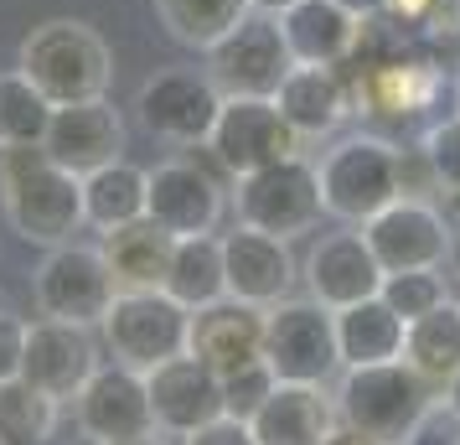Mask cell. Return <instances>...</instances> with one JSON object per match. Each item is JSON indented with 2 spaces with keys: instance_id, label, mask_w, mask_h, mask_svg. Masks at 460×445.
<instances>
[{
  "instance_id": "6da1fadb",
  "label": "cell",
  "mask_w": 460,
  "mask_h": 445,
  "mask_svg": "<svg viewBox=\"0 0 460 445\" xmlns=\"http://www.w3.org/2000/svg\"><path fill=\"white\" fill-rule=\"evenodd\" d=\"M0 208L26 244H73L84 228V176L52 166L42 146H0Z\"/></svg>"
},
{
  "instance_id": "7a4b0ae2",
  "label": "cell",
  "mask_w": 460,
  "mask_h": 445,
  "mask_svg": "<svg viewBox=\"0 0 460 445\" xmlns=\"http://www.w3.org/2000/svg\"><path fill=\"white\" fill-rule=\"evenodd\" d=\"M435 383H424L409 362H373V368H341L336 383V414L347 430L377 445H414L419 430L435 414Z\"/></svg>"
},
{
  "instance_id": "3957f363",
  "label": "cell",
  "mask_w": 460,
  "mask_h": 445,
  "mask_svg": "<svg viewBox=\"0 0 460 445\" xmlns=\"http://www.w3.org/2000/svg\"><path fill=\"white\" fill-rule=\"evenodd\" d=\"M16 67L47 93V104L63 109V104L104 99L109 78H114V52L88 22L58 16V22H42L26 31Z\"/></svg>"
},
{
  "instance_id": "277c9868",
  "label": "cell",
  "mask_w": 460,
  "mask_h": 445,
  "mask_svg": "<svg viewBox=\"0 0 460 445\" xmlns=\"http://www.w3.org/2000/svg\"><path fill=\"white\" fill-rule=\"evenodd\" d=\"M321 202H326V218L347 223V228H362L367 218L398 202V150L383 140V135H347L336 140L326 156H321Z\"/></svg>"
},
{
  "instance_id": "5b68a950",
  "label": "cell",
  "mask_w": 460,
  "mask_h": 445,
  "mask_svg": "<svg viewBox=\"0 0 460 445\" xmlns=\"http://www.w3.org/2000/svg\"><path fill=\"white\" fill-rule=\"evenodd\" d=\"M233 212L243 228H259V234L274 238H300L311 234L315 223L326 218V202H321V171L305 156H285L274 166L253 171V176H238L233 187Z\"/></svg>"
},
{
  "instance_id": "8992f818",
  "label": "cell",
  "mask_w": 460,
  "mask_h": 445,
  "mask_svg": "<svg viewBox=\"0 0 460 445\" xmlns=\"http://www.w3.org/2000/svg\"><path fill=\"white\" fill-rule=\"evenodd\" d=\"M109 358L125 368H161L166 358H181L191 337V311L181 300H171L166 290H119L114 306L99 321Z\"/></svg>"
},
{
  "instance_id": "52a82bcc",
  "label": "cell",
  "mask_w": 460,
  "mask_h": 445,
  "mask_svg": "<svg viewBox=\"0 0 460 445\" xmlns=\"http://www.w3.org/2000/svg\"><path fill=\"white\" fill-rule=\"evenodd\" d=\"M31 296L37 311L52 321H73V326H99L104 311L114 306L119 285L109 270L104 249H88V244H58L47 249V259L31 275Z\"/></svg>"
},
{
  "instance_id": "ba28073f",
  "label": "cell",
  "mask_w": 460,
  "mask_h": 445,
  "mask_svg": "<svg viewBox=\"0 0 460 445\" xmlns=\"http://www.w3.org/2000/svg\"><path fill=\"white\" fill-rule=\"evenodd\" d=\"M290 47L279 37V22L253 11L233 26L217 47H208V78L223 99H274L279 84L290 78Z\"/></svg>"
},
{
  "instance_id": "9c48e42d",
  "label": "cell",
  "mask_w": 460,
  "mask_h": 445,
  "mask_svg": "<svg viewBox=\"0 0 460 445\" xmlns=\"http://www.w3.org/2000/svg\"><path fill=\"white\" fill-rule=\"evenodd\" d=\"M217 109H223V93L208 78V67L202 73L197 67H161L135 93L140 125L166 146H208Z\"/></svg>"
},
{
  "instance_id": "30bf717a",
  "label": "cell",
  "mask_w": 460,
  "mask_h": 445,
  "mask_svg": "<svg viewBox=\"0 0 460 445\" xmlns=\"http://www.w3.org/2000/svg\"><path fill=\"white\" fill-rule=\"evenodd\" d=\"M264 362L279 383H326L341 368L336 358V316L321 300H279L264 326Z\"/></svg>"
},
{
  "instance_id": "8fae6325",
  "label": "cell",
  "mask_w": 460,
  "mask_h": 445,
  "mask_svg": "<svg viewBox=\"0 0 460 445\" xmlns=\"http://www.w3.org/2000/svg\"><path fill=\"white\" fill-rule=\"evenodd\" d=\"M208 150L238 182V176H253V171L274 166L285 156H300V135L290 129V120L279 114L274 99H223Z\"/></svg>"
},
{
  "instance_id": "7c38bea8",
  "label": "cell",
  "mask_w": 460,
  "mask_h": 445,
  "mask_svg": "<svg viewBox=\"0 0 460 445\" xmlns=\"http://www.w3.org/2000/svg\"><path fill=\"white\" fill-rule=\"evenodd\" d=\"M362 238L377 254L383 275H398V270H439L450 259V244H456V228L450 218L424 202V197H398L388 208L362 223Z\"/></svg>"
},
{
  "instance_id": "4fadbf2b",
  "label": "cell",
  "mask_w": 460,
  "mask_h": 445,
  "mask_svg": "<svg viewBox=\"0 0 460 445\" xmlns=\"http://www.w3.org/2000/svg\"><path fill=\"white\" fill-rule=\"evenodd\" d=\"M73 420L93 445L114 441H140L155 435V414H150V388L140 368L125 362H99V373L84 383V394L73 399Z\"/></svg>"
},
{
  "instance_id": "5bb4252c",
  "label": "cell",
  "mask_w": 460,
  "mask_h": 445,
  "mask_svg": "<svg viewBox=\"0 0 460 445\" xmlns=\"http://www.w3.org/2000/svg\"><path fill=\"white\" fill-rule=\"evenodd\" d=\"M93 373H99V342H93V326H73V321H52V316L26 326L22 378L31 383V388H42L47 399L73 404Z\"/></svg>"
},
{
  "instance_id": "9a60e30c",
  "label": "cell",
  "mask_w": 460,
  "mask_h": 445,
  "mask_svg": "<svg viewBox=\"0 0 460 445\" xmlns=\"http://www.w3.org/2000/svg\"><path fill=\"white\" fill-rule=\"evenodd\" d=\"M146 388H150L155 430H161V435H176V441H187L191 430H202V424L228 414V409H223V378H217L202 358H191V352L166 358L161 368H150Z\"/></svg>"
},
{
  "instance_id": "2e32d148",
  "label": "cell",
  "mask_w": 460,
  "mask_h": 445,
  "mask_svg": "<svg viewBox=\"0 0 460 445\" xmlns=\"http://www.w3.org/2000/svg\"><path fill=\"white\" fill-rule=\"evenodd\" d=\"M47 161L52 166L73 171V176H93L99 166L125 161V120L109 99H88V104H63L52 109V125H47Z\"/></svg>"
},
{
  "instance_id": "e0dca14e",
  "label": "cell",
  "mask_w": 460,
  "mask_h": 445,
  "mask_svg": "<svg viewBox=\"0 0 460 445\" xmlns=\"http://www.w3.org/2000/svg\"><path fill=\"white\" fill-rule=\"evenodd\" d=\"M223 208H228V197H223V187L202 166H191V161H161V166H150L146 218L161 223L171 238L217 234Z\"/></svg>"
},
{
  "instance_id": "ac0fdd59",
  "label": "cell",
  "mask_w": 460,
  "mask_h": 445,
  "mask_svg": "<svg viewBox=\"0 0 460 445\" xmlns=\"http://www.w3.org/2000/svg\"><path fill=\"white\" fill-rule=\"evenodd\" d=\"M305 290L326 311L357 306V300H367L383 290V264L367 249L362 228H341V234L315 238L311 254H305Z\"/></svg>"
},
{
  "instance_id": "d6986e66",
  "label": "cell",
  "mask_w": 460,
  "mask_h": 445,
  "mask_svg": "<svg viewBox=\"0 0 460 445\" xmlns=\"http://www.w3.org/2000/svg\"><path fill=\"white\" fill-rule=\"evenodd\" d=\"M264 326H270V311L264 306H249V300H212L202 311H191V337L187 352L202 358L223 378V373H238L243 362L264 358Z\"/></svg>"
},
{
  "instance_id": "ffe728a7",
  "label": "cell",
  "mask_w": 460,
  "mask_h": 445,
  "mask_svg": "<svg viewBox=\"0 0 460 445\" xmlns=\"http://www.w3.org/2000/svg\"><path fill=\"white\" fill-rule=\"evenodd\" d=\"M223 264H228V296L233 300H249V306H279L290 300L295 290V259L290 244L274 234H259V228H233L223 234Z\"/></svg>"
},
{
  "instance_id": "44dd1931",
  "label": "cell",
  "mask_w": 460,
  "mask_h": 445,
  "mask_svg": "<svg viewBox=\"0 0 460 445\" xmlns=\"http://www.w3.org/2000/svg\"><path fill=\"white\" fill-rule=\"evenodd\" d=\"M435 93H439V73L435 63L414 58V47H403L388 63L357 67L352 78V109L373 114V120H409V114L435 104Z\"/></svg>"
},
{
  "instance_id": "7402d4cb",
  "label": "cell",
  "mask_w": 460,
  "mask_h": 445,
  "mask_svg": "<svg viewBox=\"0 0 460 445\" xmlns=\"http://www.w3.org/2000/svg\"><path fill=\"white\" fill-rule=\"evenodd\" d=\"M249 424L259 445H326L341 430V414L326 383H279Z\"/></svg>"
},
{
  "instance_id": "603a6c76",
  "label": "cell",
  "mask_w": 460,
  "mask_h": 445,
  "mask_svg": "<svg viewBox=\"0 0 460 445\" xmlns=\"http://www.w3.org/2000/svg\"><path fill=\"white\" fill-rule=\"evenodd\" d=\"M274 22H279V37H285V47H290V58L300 67L352 63L357 31H362V22H357L352 11H341L336 0H300V5H290Z\"/></svg>"
},
{
  "instance_id": "cb8c5ba5",
  "label": "cell",
  "mask_w": 460,
  "mask_h": 445,
  "mask_svg": "<svg viewBox=\"0 0 460 445\" xmlns=\"http://www.w3.org/2000/svg\"><path fill=\"white\" fill-rule=\"evenodd\" d=\"M279 114L290 120L300 140H326L336 125L352 114V78H341V67H290V78L274 93Z\"/></svg>"
},
{
  "instance_id": "d4e9b609",
  "label": "cell",
  "mask_w": 460,
  "mask_h": 445,
  "mask_svg": "<svg viewBox=\"0 0 460 445\" xmlns=\"http://www.w3.org/2000/svg\"><path fill=\"white\" fill-rule=\"evenodd\" d=\"M332 316H336V358H341V368H373V362L403 358V332H409V321L398 316L383 296L341 306Z\"/></svg>"
},
{
  "instance_id": "484cf974",
  "label": "cell",
  "mask_w": 460,
  "mask_h": 445,
  "mask_svg": "<svg viewBox=\"0 0 460 445\" xmlns=\"http://www.w3.org/2000/svg\"><path fill=\"white\" fill-rule=\"evenodd\" d=\"M104 259L114 270V285L119 290H166V275H171V254H176V238L161 228V223H125L104 234Z\"/></svg>"
},
{
  "instance_id": "4316f807",
  "label": "cell",
  "mask_w": 460,
  "mask_h": 445,
  "mask_svg": "<svg viewBox=\"0 0 460 445\" xmlns=\"http://www.w3.org/2000/svg\"><path fill=\"white\" fill-rule=\"evenodd\" d=\"M146 202H150V171L129 166V161H114V166H99L93 176H84V223L99 228V234L140 223Z\"/></svg>"
},
{
  "instance_id": "83f0119b",
  "label": "cell",
  "mask_w": 460,
  "mask_h": 445,
  "mask_svg": "<svg viewBox=\"0 0 460 445\" xmlns=\"http://www.w3.org/2000/svg\"><path fill=\"white\" fill-rule=\"evenodd\" d=\"M166 296L181 300L187 311H202L228 296V264H223V234H191L176 238L166 275Z\"/></svg>"
},
{
  "instance_id": "f1b7e54d",
  "label": "cell",
  "mask_w": 460,
  "mask_h": 445,
  "mask_svg": "<svg viewBox=\"0 0 460 445\" xmlns=\"http://www.w3.org/2000/svg\"><path fill=\"white\" fill-rule=\"evenodd\" d=\"M403 362L414 368L424 383H445L460 373V300H445L435 306L429 316L409 321V332H403Z\"/></svg>"
},
{
  "instance_id": "f546056e",
  "label": "cell",
  "mask_w": 460,
  "mask_h": 445,
  "mask_svg": "<svg viewBox=\"0 0 460 445\" xmlns=\"http://www.w3.org/2000/svg\"><path fill=\"white\" fill-rule=\"evenodd\" d=\"M155 16H161L171 42L191 47V52H208L243 16H253V0H155Z\"/></svg>"
},
{
  "instance_id": "4dcf8cb0",
  "label": "cell",
  "mask_w": 460,
  "mask_h": 445,
  "mask_svg": "<svg viewBox=\"0 0 460 445\" xmlns=\"http://www.w3.org/2000/svg\"><path fill=\"white\" fill-rule=\"evenodd\" d=\"M63 404L47 399L26 378L0 383V445H52Z\"/></svg>"
},
{
  "instance_id": "1f68e13d",
  "label": "cell",
  "mask_w": 460,
  "mask_h": 445,
  "mask_svg": "<svg viewBox=\"0 0 460 445\" xmlns=\"http://www.w3.org/2000/svg\"><path fill=\"white\" fill-rule=\"evenodd\" d=\"M47 125H52V104L42 88L22 67L0 73V146H42Z\"/></svg>"
},
{
  "instance_id": "d6a6232c",
  "label": "cell",
  "mask_w": 460,
  "mask_h": 445,
  "mask_svg": "<svg viewBox=\"0 0 460 445\" xmlns=\"http://www.w3.org/2000/svg\"><path fill=\"white\" fill-rule=\"evenodd\" d=\"M377 296L388 300L403 321H419V316H429L435 306H445L450 290H445V275L439 270H398V275H383V290Z\"/></svg>"
},
{
  "instance_id": "836d02e7",
  "label": "cell",
  "mask_w": 460,
  "mask_h": 445,
  "mask_svg": "<svg viewBox=\"0 0 460 445\" xmlns=\"http://www.w3.org/2000/svg\"><path fill=\"white\" fill-rule=\"evenodd\" d=\"M274 388H279L274 368L264 358H253V362H243L238 373H223V409H228L233 420H253Z\"/></svg>"
},
{
  "instance_id": "e575fe53",
  "label": "cell",
  "mask_w": 460,
  "mask_h": 445,
  "mask_svg": "<svg viewBox=\"0 0 460 445\" xmlns=\"http://www.w3.org/2000/svg\"><path fill=\"white\" fill-rule=\"evenodd\" d=\"M419 150H424V161L435 171L439 191L445 197H460V114H450V120H439V125L424 129Z\"/></svg>"
},
{
  "instance_id": "d590c367",
  "label": "cell",
  "mask_w": 460,
  "mask_h": 445,
  "mask_svg": "<svg viewBox=\"0 0 460 445\" xmlns=\"http://www.w3.org/2000/svg\"><path fill=\"white\" fill-rule=\"evenodd\" d=\"M26 326L31 321L0 311V383H16L26 368Z\"/></svg>"
},
{
  "instance_id": "8d00e7d4",
  "label": "cell",
  "mask_w": 460,
  "mask_h": 445,
  "mask_svg": "<svg viewBox=\"0 0 460 445\" xmlns=\"http://www.w3.org/2000/svg\"><path fill=\"white\" fill-rule=\"evenodd\" d=\"M181 445H259V441H253V424L249 420H233V414H223V420L191 430Z\"/></svg>"
},
{
  "instance_id": "74e56055",
  "label": "cell",
  "mask_w": 460,
  "mask_h": 445,
  "mask_svg": "<svg viewBox=\"0 0 460 445\" xmlns=\"http://www.w3.org/2000/svg\"><path fill=\"white\" fill-rule=\"evenodd\" d=\"M341 11H352L357 22H373V16H388V5L394 0H336Z\"/></svg>"
},
{
  "instance_id": "f35d334b",
  "label": "cell",
  "mask_w": 460,
  "mask_h": 445,
  "mask_svg": "<svg viewBox=\"0 0 460 445\" xmlns=\"http://www.w3.org/2000/svg\"><path fill=\"white\" fill-rule=\"evenodd\" d=\"M439 394H445V414H450V420L460 424V373H456V378H450V383H445Z\"/></svg>"
},
{
  "instance_id": "ab89813d",
  "label": "cell",
  "mask_w": 460,
  "mask_h": 445,
  "mask_svg": "<svg viewBox=\"0 0 460 445\" xmlns=\"http://www.w3.org/2000/svg\"><path fill=\"white\" fill-rule=\"evenodd\" d=\"M326 445H377V441H367V435H357V430H347V424H341Z\"/></svg>"
},
{
  "instance_id": "60d3db41",
  "label": "cell",
  "mask_w": 460,
  "mask_h": 445,
  "mask_svg": "<svg viewBox=\"0 0 460 445\" xmlns=\"http://www.w3.org/2000/svg\"><path fill=\"white\" fill-rule=\"evenodd\" d=\"M290 5H300V0H253V11H264V16H285Z\"/></svg>"
},
{
  "instance_id": "b9f144b4",
  "label": "cell",
  "mask_w": 460,
  "mask_h": 445,
  "mask_svg": "<svg viewBox=\"0 0 460 445\" xmlns=\"http://www.w3.org/2000/svg\"><path fill=\"white\" fill-rule=\"evenodd\" d=\"M114 445H166V441H161V430H155V435H140V441H114Z\"/></svg>"
},
{
  "instance_id": "7bdbcfd3",
  "label": "cell",
  "mask_w": 460,
  "mask_h": 445,
  "mask_svg": "<svg viewBox=\"0 0 460 445\" xmlns=\"http://www.w3.org/2000/svg\"><path fill=\"white\" fill-rule=\"evenodd\" d=\"M450 259H456V270H460V238L450 244ZM450 259H445V264H450Z\"/></svg>"
},
{
  "instance_id": "ee69618b",
  "label": "cell",
  "mask_w": 460,
  "mask_h": 445,
  "mask_svg": "<svg viewBox=\"0 0 460 445\" xmlns=\"http://www.w3.org/2000/svg\"><path fill=\"white\" fill-rule=\"evenodd\" d=\"M456 114H460V88H456Z\"/></svg>"
},
{
  "instance_id": "f6af8a7d",
  "label": "cell",
  "mask_w": 460,
  "mask_h": 445,
  "mask_svg": "<svg viewBox=\"0 0 460 445\" xmlns=\"http://www.w3.org/2000/svg\"><path fill=\"white\" fill-rule=\"evenodd\" d=\"M456 445H460V441H456Z\"/></svg>"
}]
</instances>
